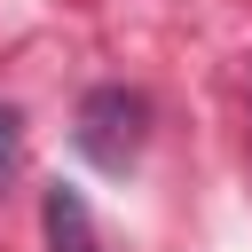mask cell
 I'll list each match as a JSON object with an SVG mask.
<instances>
[{"instance_id": "6da1fadb", "label": "cell", "mask_w": 252, "mask_h": 252, "mask_svg": "<svg viewBox=\"0 0 252 252\" xmlns=\"http://www.w3.org/2000/svg\"><path fill=\"white\" fill-rule=\"evenodd\" d=\"M142 134H150V102H142L134 87H94V94L79 102V126H71V142H79L102 173H126V165L142 158Z\"/></svg>"}, {"instance_id": "7a4b0ae2", "label": "cell", "mask_w": 252, "mask_h": 252, "mask_svg": "<svg viewBox=\"0 0 252 252\" xmlns=\"http://www.w3.org/2000/svg\"><path fill=\"white\" fill-rule=\"evenodd\" d=\"M39 220H47V252H102L94 244V220H87V205H79V189H47L39 197Z\"/></svg>"}, {"instance_id": "3957f363", "label": "cell", "mask_w": 252, "mask_h": 252, "mask_svg": "<svg viewBox=\"0 0 252 252\" xmlns=\"http://www.w3.org/2000/svg\"><path fill=\"white\" fill-rule=\"evenodd\" d=\"M16 165H24V110L0 102V189L16 181Z\"/></svg>"}]
</instances>
